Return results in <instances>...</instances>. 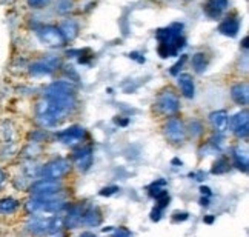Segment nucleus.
<instances>
[{
	"mask_svg": "<svg viewBox=\"0 0 249 237\" xmlns=\"http://www.w3.org/2000/svg\"><path fill=\"white\" fill-rule=\"evenodd\" d=\"M60 63H62V60L59 55H48L45 60L33 63L30 66V73L33 75H36V77H39V75H50L59 68Z\"/></svg>",
	"mask_w": 249,
	"mask_h": 237,
	"instance_id": "5",
	"label": "nucleus"
},
{
	"mask_svg": "<svg viewBox=\"0 0 249 237\" xmlns=\"http://www.w3.org/2000/svg\"><path fill=\"white\" fill-rule=\"evenodd\" d=\"M72 156H74V162L80 171H86L92 164V149L89 146L80 148L79 151H75Z\"/></svg>",
	"mask_w": 249,
	"mask_h": 237,
	"instance_id": "11",
	"label": "nucleus"
},
{
	"mask_svg": "<svg viewBox=\"0 0 249 237\" xmlns=\"http://www.w3.org/2000/svg\"><path fill=\"white\" fill-rule=\"evenodd\" d=\"M248 129H249V127L248 125H245V127H240V128H237L234 132H235V136L238 137V139H248Z\"/></svg>",
	"mask_w": 249,
	"mask_h": 237,
	"instance_id": "26",
	"label": "nucleus"
},
{
	"mask_svg": "<svg viewBox=\"0 0 249 237\" xmlns=\"http://www.w3.org/2000/svg\"><path fill=\"white\" fill-rule=\"evenodd\" d=\"M71 171V162L68 159H54L51 162L45 164L39 169V176L42 179H54V180H60Z\"/></svg>",
	"mask_w": 249,
	"mask_h": 237,
	"instance_id": "4",
	"label": "nucleus"
},
{
	"mask_svg": "<svg viewBox=\"0 0 249 237\" xmlns=\"http://www.w3.org/2000/svg\"><path fill=\"white\" fill-rule=\"evenodd\" d=\"M60 33L63 34L65 40H72L74 37L77 36V33H79V26H77V23L72 22V20H66L62 25V28H60Z\"/></svg>",
	"mask_w": 249,
	"mask_h": 237,
	"instance_id": "19",
	"label": "nucleus"
},
{
	"mask_svg": "<svg viewBox=\"0 0 249 237\" xmlns=\"http://www.w3.org/2000/svg\"><path fill=\"white\" fill-rule=\"evenodd\" d=\"M191 63H193V68L197 73H203L206 70V66H208V55L205 53H197V54L193 55V60H191Z\"/></svg>",
	"mask_w": 249,
	"mask_h": 237,
	"instance_id": "20",
	"label": "nucleus"
},
{
	"mask_svg": "<svg viewBox=\"0 0 249 237\" xmlns=\"http://www.w3.org/2000/svg\"><path fill=\"white\" fill-rule=\"evenodd\" d=\"M165 136L172 144H180V142L185 140L186 136V128L178 117H172L168 120L166 127H165Z\"/></svg>",
	"mask_w": 249,
	"mask_h": 237,
	"instance_id": "6",
	"label": "nucleus"
},
{
	"mask_svg": "<svg viewBox=\"0 0 249 237\" xmlns=\"http://www.w3.org/2000/svg\"><path fill=\"white\" fill-rule=\"evenodd\" d=\"M228 168H229V164H228V160H226V159H220L218 162H217V164L214 165V169H213V173H214V174L225 173Z\"/></svg>",
	"mask_w": 249,
	"mask_h": 237,
	"instance_id": "24",
	"label": "nucleus"
},
{
	"mask_svg": "<svg viewBox=\"0 0 249 237\" xmlns=\"http://www.w3.org/2000/svg\"><path fill=\"white\" fill-rule=\"evenodd\" d=\"M39 37H40V40L46 45H50V46H62L65 43V37L63 34L60 33L59 28H55V26H43L39 30Z\"/></svg>",
	"mask_w": 249,
	"mask_h": 237,
	"instance_id": "7",
	"label": "nucleus"
},
{
	"mask_svg": "<svg viewBox=\"0 0 249 237\" xmlns=\"http://www.w3.org/2000/svg\"><path fill=\"white\" fill-rule=\"evenodd\" d=\"M18 206H20V203L16 199H0V214H13L18 210Z\"/></svg>",
	"mask_w": 249,
	"mask_h": 237,
	"instance_id": "18",
	"label": "nucleus"
},
{
	"mask_svg": "<svg viewBox=\"0 0 249 237\" xmlns=\"http://www.w3.org/2000/svg\"><path fill=\"white\" fill-rule=\"evenodd\" d=\"M117 191H119V188L117 186H112V188H105V189H102L100 194L102 196H111L112 193H117Z\"/></svg>",
	"mask_w": 249,
	"mask_h": 237,
	"instance_id": "29",
	"label": "nucleus"
},
{
	"mask_svg": "<svg viewBox=\"0 0 249 237\" xmlns=\"http://www.w3.org/2000/svg\"><path fill=\"white\" fill-rule=\"evenodd\" d=\"M30 231L37 236L48 234L50 233V219H43V217L34 219V222H31V225H30Z\"/></svg>",
	"mask_w": 249,
	"mask_h": 237,
	"instance_id": "17",
	"label": "nucleus"
},
{
	"mask_svg": "<svg viewBox=\"0 0 249 237\" xmlns=\"http://www.w3.org/2000/svg\"><path fill=\"white\" fill-rule=\"evenodd\" d=\"M220 33L225 34V36H229V37H235L238 30H240V20H238L237 17H228L226 20L222 22L220 25Z\"/></svg>",
	"mask_w": 249,
	"mask_h": 237,
	"instance_id": "15",
	"label": "nucleus"
},
{
	"mask_svg": "<svg viewBox=\"0 0 249 237\" xmlns=\"http://www.w3.org/2000/svg\"><path fill=\"white\" fill-rule=\"evenodd\" d=\"M112 237H131V233L126 228H119V230H116Z\"/></svg>",
	"mask_w": 249,
	"mask_h": 237,
	"instance_id": "28",
	"label": "nucleus"
},
{
	"mask_svg": "<svg viewBox=\"0 0 249 237\" xmlns=\"http://www.w3.org/2000/svg\"><path fill=\"white\" fill-rule=\"evenodd\" d=\"M5 182H6V173L3 171L2 168H0V189H2V186L5 185Z\"/></svg>",
	"mask_w": 249,
	"mask_h": 237,
	"instance_id": "30",
	"label": "nucleus"
},
{
	"mask_svg": "<svg viewBox=\"0 0 249 237\" xmlns=\"http://www.w3.org/2000/svg\"><path fill=\"white\" fill-rule=\"evenodd\" d=\"M74 91V85L71 82H54L45 90V102L50 103L51 107L59 108L65 114H70L75 107Z\"/></svg>",
	"mask_w": 249,
	"mask_h": 237,
	"instance_id": "1",
	"label": "nucleus"
},
{
	"mask_svg": "<svg viewBox=\"0 0 249 237\" xmlns=\"http://www.w3.org/2000/svg\"><path fill=\"white\" fill-rule=\"evenodd\" d=\"M249 123V116H248V109H243L242 112H238L237 116H234L231 119V127L232 129L235 131L237 128H240V127H245Z\"/></svg>",
	"mask_w": 249,
	"mask_h": 237,
	"instance_id": "21",
	"label": "nucleus"
},
{
	"mask_svg": "<svg viewBox=\"0 0 249 237\" xmlns=\"http://www.w3.org/2000/svg\"><path fill=\"white\" fill-rule=\"evenodd\" d=\"M178 85H180L181 92H183L185 97H188V99L194 97V80L189 74L178 75Z\"/></svg>",
	"mask_w": 249,
	"mask_h": 237,
	"instance_id": "16",
	"label": "nucleus"
},
{
	"mask_svg": "<svg viewBox=\"0 0 249 237\" xmlns=\"http://www.w3.org/2000/svg\"><path fill=\"white\" fill-rule=\"evenodd\" d=\"M234 159H235L237 166L240 169H243V171H246V169H248V153H246V151L237 148L234 151Z\"/></svg>",
	"mask_w": 249,
	"mask_h": 237,
	"instance_id": "22",
	"label": "nucleus"
},
{
	"mask_svg": "<svg viewBox=\"0 0 249 237\" xmlns=\"http://www.w3.org/2000/svg\"><path fill=\"white\" fill-rule=\"evenodd\" d=\"M50 2H51V0H28V5H30L31 8L40 9L43 6H46Z\"/></svg>",
	"mask_w": 249,
	"mask_h": 237,
	"instance_id": "25",
	"label": "nucleus"
},
{
	"mask_svg": "<svg viewBox=\"0 0 249 237\" xmlns=\"http://www.w3.org/2000/svg\"><path fill=\"white\" fill-rule=\"evenodd\" d=\"M185 60H186V55H181V59L174 65V66H172V68H171V74H177L178 73V68H181V66H183V63H185Z\"/></svg>",
	"mask_w": 249,
	"mask_h": 237,
	"instance_id": "27",
	"label": "nucleus"
},
{
	"mask_svg": "<svg viewBox=\"0 0 249 237\" xmlns=\"http://www.w3.org/2000/svg\"><path fill=\"white\" fill-rule=\"evenodd\" d=\"M226 6H228V0H208V2L203 5V11L206 13L208 17L217 18L222 16Z\"/></svg>",
	"mask_w": 249,
	"mask_h": 237,
	"instance_id": "12",
	"label": "nucleus"
},
{
	"mask_svg": "<svg viewBox=\"0 0 249 237\" xmlns=\"http://www.w3.org/2000/svg\"><path fill=\"white\" fill-rule=\"evenodd\" d=\"M189 132L193 136H200L203 132V125L200 123L198 120H194V122H191L189 123Z\"/></svg>",
	"mask_w": 249,
	"mask_h": 237,
	"instance_id": "23",
	"label": "nucleus"
},
{
	"mask_svg": "<svg viewBox=\"0 0 249 237\" xmlns=\"http://www.w3.org/2000/svg\"><path fill=\"white\" fill-rule=\"evenodd\" d=\"M102 223V213L95 206L88 208L82 213V225L86 226H99Z\"/></svg>",
	"mask_w": 249,
	"mask_h": 237,
	"instance_id": "14",
	"label": "nucleus"
},
{
	"mask_svg": "<svg viewBox=\"0 0 249 237\" xmlns=\"http://www.w3.org/2000/svg\"><path fill=\"white\" fill-rule=\"evenodd\" d=\"M86 132L82 127H71L68 129H65L62 132L57 134V139H59L63 145H77L85 139Z\"/></svg>",
	"mask_w": 249,
	"mask_h": 237,
	"instance_id": "8",
	"label": "nucleus"
},
{
	"mask_svg": "<svg viewBox=\"0 0 249 237\" xmlns=\"http://www.w3.org/2000/svg\"><path fill=\"white\" fill-rule=\"evenodd\" d=\"M82 237H95V236H92V234H88V233H85Z\"/></svg>",
	"mask_w": 249,
	"mask_h": 237,
	"instance_id": "31",
	"label": "nucleus"
},
{
	"mask_svg": "<svg viewBox=\"0 0 249 237\" xmlns=\"http://www.w3.org/2000/svg\"><path fill=\"white\" fill-rule=\"evenodd\" d=\"M209 122L213 123L214 129L218 132V134H223L229 127V116L225 109H218L209 116Z\"/></svg>",
	"mask_w": 249,
	"mask_h": 237,
	"instance_id": "10",
	"label": "nucleus"
},
{
	"mask_svg": "<svg viewBox=\"0 0 249 237\" xmlns=\"http://www.w3.org/2000/svg\"><path fill=\"white\" fill-rule=\"evenodd\" d=\"M231 97L237 103V105L246 107L249 102V90H248V83H240L235 85L231 90Z\"/></svg>",
	"mask_w": 249,
	"mask_h": 237,
	"instance_id": "13",
	"label": "nucleus"
},
{
	"mask_svg": "<svg viewBox=\"0 0 249 237\" xmlns=\"http://www.w3.org/2000/svg\"><path fill=\"white\" fill-rule=\"evenodd\" d=\"M159 108L165 112V114H176L180 109V100L177 94L172 91H165L159 99Z\"/></svg>",
	"mask_w": 249,
	"mask_h": 237,
	"instance_id": "9",
	"label": "nucleus"
},
{
	"mask_svg": "<svg viewBox=\"0 0 249 237\" xmlns=\"http://www.w3.org/2000/svg\"><path fill=\"white\" fill-rule=\"evenodd\" d=\"M181 26L180 23H174L165 30L157 31V39L160 40L159 53L161 57H168V55L176 54L180 48H183L185 39L181 37Z\"/></svg>",
	"mask_w": 249,
	"mask_h": 237,
	"instance_id": "2",
	"label": "nucleus"
},
{
	"mask_svg": "<svg viewBox=\"0 0 249 237\" xmlns=\"http://www.w3.org/2000/svg\"><path fill=\"white\" fill-rule=\"evenodd\" d=\"M62 182L54 179H40L30 186V193L36 199H43V201H51L57 199V193H60Z\"/></svg>",
	"mask_w": 249,
	"mask_h": 237,
	"instance_id": "3",
	"label": "nucleus"
}]
</instances>
